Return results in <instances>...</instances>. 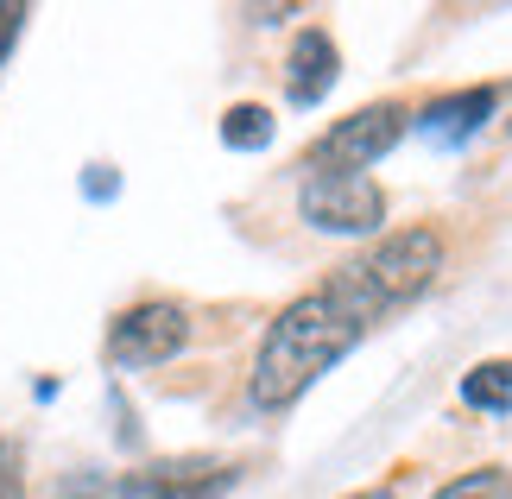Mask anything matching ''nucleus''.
<instances>
[{
	"label": "nucleus",
	"instance_id": "nucleus-3",
	"mask_svg": "<svg viewBox=\"0 0 512 499\" xmlns=\"http://www.w3.org/2000/svg\"><path fill=\"white\" fill-rule=\"evenodd\" d=\"M298 215L317 234H373L386 222V196L367 171H317L298 184Z\"/></svg>",
	"mask_w": 512,
	"mask_h": 499
},
{
	"label": "nucleus",
	"instance_id": "nucleus-2",
	"mask_svg": "<svg viewBox=\"0 0 512 499\" xmlns=\"http://www.w3.org/2000/svg\"><path fill=\"white\" fill-rule=\"evenodd\" d=\"M354 272H361V285H367V297L380 310L411 304V297L443 272V234L437 228H399V234H386L367 259H354Z\"/></svg>",
	"mask_w": 512,
	"mask_h": 499
},
{
	"label": "nucleus",
	"instance_id": "nucleus-7",
	"mask_svg": "<svg viewBox=\"0 0 512 499\" xmlns=\"http://www.w3.org/2000/svg\"><path fill=\"white\" fill-rule=\"evenodd\" d=\"M336 70H342V57H336V38H329L323 26H310L291 38V57H285V95L298 108H317L329 89H336Z\"/></svg>",
	"mask_w": 512,
	"mask_h": 499
},
{
	"label": "nucleus",
	"instance_id": "nucleus-11",
	"mask_svg": "<svg viewBox=\"0 0 512 499\" xmlns=\"http://www.w3.org/2000/svg\"><path fill=\"white\" fill-rule=\"evenodd\" d=\"M437 499H512V474L506 468H475V474H456Z\"/></svg>",
	"mask_w": 512,
	"mask_h": 499
},
{
	"label": "nucleus",
	"instance_id": "nucleus-1",
	"mask_svg": "<svg viewBox=\"0 0 512 499\" xmlns=\"http://www.w3.org/2000/svg\"><path fill=\"white\" fill-rule=\"evenodd\" d=\"M380 316V304L367 297L354 259L329 278V285L304 291L298 304H285L272 316L260 354H253V405L260 411H291L317 379L354 354V342L367 335V323Z\"/></svg>",
	"mask_w": 512,
	"mask_h": 499
},
{
	"label": "nucleus",
	"instance_id": "nucleus-15",
	"mask_svg": "<svg viewBox=\"0 0 512 499\" xmlns=\"http://www.w3.org/2000/svg\"><path fill=\"white\" fill-rule=\"evenodd\" d=\"M506 127H512V121H506Z\"/></svg>",
	"mask_w": 512,
	"mask_h": 499
},
{
	"label": "nucleus",
	"instance_id": "nucleus-13",
	"mask_svg": "<svg viewBox=\"0 0 512 499\" xmlns=\"http://www.w3.org/2000/svg\"><path fill=\"white\" fill-rule=\"evenodd\" d=\"M0 499H19V462H13L7 436H0Z\"/></svg>",
	"mask_w": 512,
	"mask_h": 499
},
{
	"label": "nucleus",
	"instance_id": "nucleus-12",
	"mask_svg": "<svg viewBox=\"0 0 512 499\" xmlns=\"http://www.w3.org/2000/svg\"><path fill=\"white\" fill-rule=\"evenodd\" d=\"M19 26H26V7H13V0H0V64H7V51L19 45Z\"/></svg>",
	"mask_w": 512,
	"mask_h": 499
},
{
	"label": "nucleus",
	"instance_id": "nucleus-5",
	"mask_svg": "<svg viewBox=\"0 0 512 499\" xmlns=\"http://www.w3.org/2000/svg\"><path fill=\"white\" fill-rule=\"evenodd\" d=\"M184 342H190L184 304H133L127 316H114V329H108V354L121 367H159L171 354H184Z\"/></svg>",
	"mask_w": 512,
	"mask_h": 499
},
{
	"label": "nucleus",
	"instance_id": "nucleus-9",
	"mask_svg": "<svg viewBox=\"0 0 512 499\" xmlns=\"http://www.w3.org/2000/svg\"><path fill=\"white\" fill-rule=\"evenodd\" d=\"M462 398L475 411H512V361H481L462 373Z\"/></svg>",
	"mask_w": 512,
	"mask_h": 499
},
{
	"label": "nucleus",
	"instance_id": "nucleus-4",
	"mask_svg": "<svg viewBox=\"0 0 512 499\" xmlns=\"http://www.w3.org/2000/svg\"><path fill=\"white\" fill-rule=\"evenodd\" d=\"M399 133H405V108L399 102L354 108L348 121H336L317 139L310 165H317V171H361V165H373V158H386L392 146H399Z\"/></svg>",
	"mask_w": 512,
	"mask_h": 499
},
{
	"label": "nucleus",
	"instance_id": "nucleus-6",
	"mask_svg": "<svg viewBox=\"0 0 512 499\" xmlns=\"http://www.w3.org/2000/svg\"><path fill=\"white\" fill-rule=\"evenodd\" d=\"M234 487V468L209 462V455H184V462H159L127 474L108 499H222Z\"/></svg>",
	"mask_w": 512,
	"mask_h": 499
},
{
	"label": "nucleus",
	"instance_id": "nucleus-8",
	"mask_svg": "<svg viewBox=\"0 0 512 499\" xmlns=\"http://www.w3.org/2000/svg\"><path fill=\"white\" fill-rule=\"evenodd\" d=\"M487 121H494V89H456V95H443V102H430L418 114V133L437 139V146H462Z\"/></svg>",
	"mask_w": 512,
	"mask_h": 499
},
{
	"label": "nucleus",
	"instance_id": "nucleus-14",
	"mask_svg": "<svg viewBox=\"0 0 512 499\" xmlns=\"http://www.w3.org/2000/svg\"><path fill=\"white\" fill-rule=\"evenodd\" d=\"M348 499H392V487H373V493H348Z\"/></svg>",
	"mask_w": 512,
	"mask_h": 499
},
{
	"label": "nucleus",
	"instance_id": "nucleus-10",
	"mask_svg": "<svg viewBox=\"0 0 512 499\" xmlns=\"http://www.w3.org/2000/svg\"><path fill=\"white\" fill-rule=\"evenodd\" d=\"M222 146H234V152H266V146H272V108L234 102V108L222 114Z\"/></svg>",
	"mask_w": 512,
	"mask_h": 499
}]
</instances>
